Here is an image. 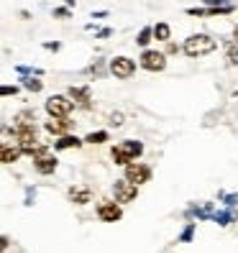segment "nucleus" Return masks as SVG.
<instances>
[{"label": "nucleus", "mask_w": 238, "mask_h": 253, "mask_svg": "<svg viewBox=\"0 0 238 253\" xmlns=\"http://www.w3.org/2000/svg\"><path fill=\"white\" fill-rule=\"evenodd\" d=\"M141 154H143V146H141L139 141H121V143L113 148V154H110V156H113L115 164H123V167H126V164L136 161Z\"/></svg>", "instance_id": "obj_1"}, {"label": "nucleus", "mask_w": 238, "mask_h": 253, "mask_svg": "<svg viewBox=\"0 0 238 253\" xmlns=\"http://www.w3.org/2000/svg\"><path fill=\"white\" fill-rule=\"evenodd\" d=\"M218 46L215 39H210L207 34H195L185 41V54L187 56H202V54H210Z\"/></svg>", "instance_id": "obj_2"}, {"label": "nucleus", "mask_w": 238, "mask_h": 253, "mask_svg": "<svg viewBox=\"0 0 238 253\" xmlns=\"http://www.w3.org/2000/svg\"><path fill=\"white\" fill-rule=\"evenodd\" d=\"M113 195H115V202H133L139 195V184L131 179H118L113 184Z\"/></svg>", "instance_id": "obj_3"}, {"label": "nucleus", "mask_w": 238, "mask_h": 253, "mask_svg": "<svg viewBox=\"0 0 238 253\" xmlns=\"http://www.w3.org/2000/svg\"><path fill=\"white\" fill-rule=\"evenodd\" d=\"M72 108H74L72 97H64V95H54V97L47 100V113H49V115H62V118H67Z\"/></svg>", "instance_id": "obj_4"}, {"label": "nucleus", "mask_w": 238, "mask_h": 253, "mask_svg": "<svg viewBox=\"0 0 238 253\" xmlns=\"http://www.w3.org/2000/svg\"><path fill=\"white\" fill-rule=\"evenodd\" d=\"M110 72L115 74L118 80H128L133 72H136V62L128 56H115L113 62H110Z\"/></svg>", "instance_id": "obj_5"}, {"label": "nucleus", "mask_w": 238, "mask_h": 253, "mask_svg": "<svg viewBox=\"0 0 238 253\" xmlns=\"http://www.w3.org/2000/svg\"><path fill=\"white\" fill-rule=\"evenodd\" d=\"M141 67L148 69V72H161L167 67V56L161 54V51H151V49H146L141 54Z\"/></svg>", "instance_id": "obj_6"}, {"label": "nucleus", "mask_w": 238, "mask_h": 253, "mask_svg": "<svg viewBox=\"0 0 238 253\" xmlns=\"http://www.w3.org/2000/svg\"><path fill=\"white\" fill-rule=\"evenodd\" d=\"M126 179L136 182V184H143V182L151 179V169L139 164V161H131V164H126Z\"/></svg>", "instance_id": "obj_7"}, {"label": "nucleus", "mask_w": 238, "mask_h": 253, "mask_svg": "<svg viewBox=\"0 0 238 253\" xmlns=\"http://www.w3.org/2000/svg\"><path fill=\"white\" fill-rule=\"evenodd\" d=\"M121 215H123V210H121L115 202H102V205L97 207V217H100L102 222H115V220H121Z\"/></svg>", "instance_id": "obj_8"}, {"label": "nucleus", "mask_w": 238, "mask_h": 253, "mask_svg": "<svg viewBox=\"0 0 238 253\" xmlns=\"http://www.w3.org/2000/svg\"><path fill=\"white\" fill-rule=\"evenodd\" d=\"M34 167H36V171L39 174H54V169H56V159L51 156V154H36L34 156Z\"/></svg>", "instance_id": "obj_9"}, {"label": "nucleus", "mask_w": 238, "mask_h": 253, "mask_svg": "<svg viewBox=\"0 0 238 253\" xmlns=\"http://www.w3.org/2000/svg\"><path fill=\"white\" fill-rule=\"evenodd\" d=\"M69 128H72V121H67V118H62V115H51L47 121V130L54 133V136H64Z\"/></svg>", "instance_id": "obj_10"}, {"label": "nucleus", "mask_w": 238, "mask_h": 253, "mask_svg": "<svg viewBox=\"0 0 238 253\" xmlns=\"http://www.w3.org/2000/svg\"><path fill=\"white\" fill-rule=\"evenodd\" d=\"M69 97H72L74 105L90 108V90H87V87H69Z\"/></svg>", "instance_id": "obj_11"}, {"label": "nucleus", "mask_w": 238, "mask_h": 253, "mask_svg": "<svg viewBox=\"0 0 238 253\" xmlns=\"http://www.w3.org/2000/svg\"><path fill=\"white\" fill-rule=\"evenodd\" d=\"M36 115L31 113V110H23V113H18L16 118H13V128L10 130H18V128H36Z\"/></svg>", "instance_id": "obj_12"}, {"label": "nucleus", "mask_w": 238, "mask_h": 253, "mask_svg": "<svg viewBox=\"0 0 238 253\" xmlns=\"http://www.w3.org/2000/svg\"><path fill=\"white\" fill-rule=\"evenodd\" d=\"M69 200L77 205H87L90 202V189L87 187H69Z\"/></svg>", "instance_id": "obj_13"}, {"label": "nucleus", "mask_w": 238, "mask_h": 253, "mask_svg": "<svg viewBox=\"0 0 238 253\" xmlns=\"http://www.w3.org/2000/svg\"><path fill=\"white\" fill-rule=\"evenodd\" d=\"M80 146H82V141L77 136H62V138L54 143V148H59V151H67V148H80Z\"/></svg>", "instance_id": "obj_14"}, {"label": "nucleus", "mask_w": 238, "mask_h": 253, "mask_svg": "<svg viewBox=\"0 0 238 253\" xmlns=\"http://www.w3.org/2000/svg\"><path fill=\"white\" fill-rule=\"evenodd\" d=\"M18 156H21V148H10V146H5V148H3V164H13V161H18Z\"/></svg>", "instance_id": "obj_15"}, {"label": "nucleus", "mask_w": 238, "mask_h": 253, "mask_svg": "<svg viewBox=\"0 0 238 253\" xmlns=\"http://www.w3.org/2000/svg\"><path fill=\"white\" fill-rule=\"evenodd\" d=\"M154 39L169 41V26H167V23H156V26H154Z\"/></svg>", "instance_id": "obj_16"}, {"label": "nucleus", "mask_w": 238, "mask_h": 253, "mask_svg": "<svg viewBox=\"0 0 238 253\" xmlns=\"http://www.w3.org/2000/svg\"><path fill=\"white\" fill-rule=\"evenodd\" d=\"M151 36H154V28H141V34H139V39H136V43L139 46H148V41H151Z\"/></svg>", "instance_id": "obj_17"}, {"label": "nucleus", "mask_w": 238, "mask_h": 253, "mask_svg": "<svg viewBox=\"0 0 238 253\" xmlns=\"http://www.w3.org/2000/svg\"><path fill=\"white\" fill-rule=\"evenodd\" d=\"M85 141H87V143H102V141H108V133H105V130H95V133H90Z\"/></svg>", "instance_id": "obj_18"}, {"label": "nucleus", "mask_w": 238, "mask_h": 253, "mask_svg": "<svg viewBox=\"0 0 238 253\" xmlns=\"http://www.w3.org/2000/svg\"><path fill=\"white\" fill-rule=\"evenodd\" d=\"M23 87H26V90H31V92H41V80H31V77H26L23 80Z\"/></svg>", "instance_id": "obj_19"}, {"label": "nucleus", "mask_w": 238, "mask_h": 253, "mask_svg": "<svg viewBox=\"0 0 238 253\" xmlns=\"http://www.w3.org/2000/svg\"><path fill=\"white\" fill-rule=\"evenodd\" d=\"M233 217H236L233 212H215V215H213V220L218 222V225H228V222H231Z\"/></svg>", "instance_id": "obj_20"}, {"label": "nucleus", "mask_w": 238, "mask_h": 253, "mask_svg": "<svg viewBox=\"0 0 238 253\" xmlns=\"http://www.w3.org/2000/svg\"><path fill=\"white\" fill-rule=\"evenodd\" d=\"M228 62L231 64H238V46H236V41L228 43Z\"/></svg>", "instance_id": "obj_21"}, {"label": "nucleus", "mask_w": 238, "mask_h": 253, "mask_svg": "<svg viewBox=\"0 0 238 253\" xmlns=\"http://www.w3.org/2000/svg\"><path fill=\"white\" fill-rule=\"evenodd\" d=\"M16 92H18L16 84H3V87H0V95H3V97H10V95H16Z\"/></svg>", "instance_id": "obj_22"}, {"label": "nucleus", "mask_w": 238, "mask_h": 253, "mask_svg": "<svg viewBox=\"0 0 238 253\" xmlns=\"http://www.w3.org/2000/svg\"><path fill=\"white\" fill-rule=\"evenodd\" d=\"M192 233H195V222H190V225L185 228V233L180 235V241H185V243H187V241H192Z\"/></svg>", "instance_id": "obj_23"}, {"label": "nucleus", "mask_w": 238, "mask_h": 253, "mask_svg": "<svg viewBox=\"0 0 238 253\" xmlns=\"http://www.w3.org/2000/svg\"><path fill=\"white\" fill-rule=\"evenodd\" d=\"M16 72H18V74H44L41 69H31V67H18Z\"/></svg>", "instance_id": "obj_24"}, {"label": "nucleus", "mask_w": 238, "mask_h": 253, "mask_svg": "<svg viewBox=\"0 0 238 253\" xmlns=\"http://www.w3.org/2000/svg\"><path fill=\"white\" fill-rule=\"evenodd\" d=\"M54 16H56V18H69V10H67V8H56Z\"/></svg>", "instance_id": "obj_25"}, {"label": "nucleus", "mask_w": 238, "mask_h": 253, "mask_svg": "<svg viewBox=\"0 0 238 253\" xmlns=\"http://www.w3.org/2000/svg\"><path fill=\"white\" fill-rule=\"evenodd\" d=\"M110 123H113V126H121V123H123V115H121V113H113V115H110Z\"/></svg>", "instance_id": "obj_26"}, {"label": "nucleus", "mask_w": 238, "mask_h": 253, "mask_svg": "<svg viewBox=\"0 0 238 253\" xmlns=\"http://www.w3.org/2000/svg\"><path fill=\"white\" fill-rule=\"evenodd\" d=\"M44 49H49V51H59V41H47V43H44Z\"/></svg>", "instance_id": "obj_27"}, {"label": "nucleus", "mask_w": 238, "mask_h": 253, "mask_svg": "<svg viewBox=\"0 0 238 253\" xmlns=\"http://www.w3.org/2000/svg\"><path fill=\"white\" fill-rule=\"evenodd\" d=\"M236 202H238V195H228L226 197V205H236Z\"/></svg>", "instance_id": "obj_28"}, {"label": "nucleus", "mask_w": 238, "mask_h": 253, "mask_svg": "<svg viewBox=\"0 0 238 253\" xmlns=\"http://www.w3.org/2000/svg\"><path fill=\"white\" fill-rule=\"evenodd\" d=\"M110 36V28H102V31L97 34V39H108Z\"/></svg>", "instance_id": "obj_29"}, {"label": "nucleus", "mask_w": 238, "mask_h": 253, "mask_svg": "<svg viewBox=\"0 0 238 253\" xmlns=\"http://www.w3.org/2000/svg\"><path fill=\"white\" fill-rule=\"evenodd\" d=\"M233 41H236V43H238V26H236V28H233Z\"/></svg>", "instance_id": "obj_30"}, {"label": "nucleus", "mask_w": 238, "mask_h": 253, "mask_svg": "<svg viewBox=\"0 0 238 253\" xmlns=\"http://www.w3.org/2000/svg\"><path fill=\"white\" fill-rule=\"evenodd\" d=\"M64 3H67V5H74V3H77V0H64Z\"/></svg>", "instance_id": "obj_31"}]
</instances>
